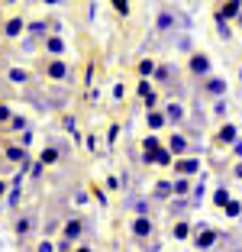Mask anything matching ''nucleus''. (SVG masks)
<instances>
[{
    "label": "nucleus",
    "mask_w": 242,
    "mask_h": 252,
    "mask_svg": "<svg viewBox=\"0 0 242 252\" xmlns=\"http://www.w3.org/2000/svg\"><path fill=\"white\" fill-rule=\"evenodd\" d=\"M171 236H175L178 243H187V239L194 236V226H191V223H187V220L181 217V220H175V230H171Z\"/></svg>",
    "instance_id": "4468645a"
},
{
    "label": "nucleus",
    "mask_w": 242,
    "mask_h": 252,
    "mask_svg": "<svg viewBox=\"0 0 242 252\" xmlns=\"http://www.w3.org/2000/svg\"><path fill=\"white\" fill-rule=\"evenodd\" d=\"M10 117H13V110H10L7 104H0V126H3V123H10Z\"/></svg>",
    "instance_id": "a19ab883"
},
{
    "label": "nucleus",
    "mask_w": 242,
    "mask_h": 252,
    "mask_svg": "<svg viewBox=\"0 0 242 252\" xmlns=\"http://www.w3.org/2000/svg\"><path fill=\"white\" fill-rule=\"evenodd\" d=\"M113 3V10H117L120 16H129V0H110Z\"/></svg>",
    "instance_id": "f704fd0d"
},
{
    "label": "nucleus",
    "mask_w": 242,
    "mask_h": 252,
    "mask_svg": "<svg viewBox=\"0 0 242 252\" xmlns=\"http://www.w3.org/2000/svg\"><path fill=\"white\" fill-rule=\"evenodd\" d=\"M223 210H226V217H229V220H236V217H242V200L229 197V204H226Z\"/></svg>",
    "instance_id": "c85d7f7f"
},
{
    "label": "nucleus",
    "mask_w": 242,
    "mask_h": 252,
    "mask_svg": "<svg viewBox=\"0 0 242 252\" xmlns=\"http://www.w3.org/2000/svg\"><path fill=\"white\" fill-rule=\"evenodd\" d=\"M220 16H226V20H236V16L242 13V0H223V7L216 10Z\"/></svg>",
    "instance_id": "6ab92c4d"
},
{
    "label": "nucleus",
    "mask_w": 242,
    "mask_h": 252,
    "mask_svg": "<svg viewBox=\"0 0 242 252\" xmlns=\"http://www.w3.org/2000/svg\"><path fill=\"white\" fill-rule=\"evenodd\" d=\"M32 226H36V217H32V214H23L20 220H16V236L26 239V236L32 233Z\"/></svg>",
    "instance_id": "f3484780"
},
{
    "label": "nucleus",
    "mask_w": 242,
    "mask_h": 252,
    "mask_svg": "<svg viewBox=\"0 0 242 252\" xmlns=\"http://www.w3.org/2000/svg\"><path fill=\"white\" fill-rule=\"evenodd\" d=\"M233 175H236V178H239V181H242V158H239V162H236V165H233Z\"/></svg>",
    "instance_id": "49530a36"
},
{
    "label": "nucleus",
    "mask_w": 242,
    "mask_h": 252,
    "mask_svg": "<svg viewBox=\"0 0 242 252\" xmlns=\"http://www.w3.org/2000/svg\"><path fill=\"white\" fill-rule=\"evenodd\" d=\"M239 81H242V68H239Z\"/></svg>",
    "instance_id": "864d4df0"
},
{
    "label": "nucleus",
    "mask_w": 242,
    "mask_h": 252,
    "mask_svg": "<svg viewBox=\"0 0 242 252\" xmlns=\"http://www.w3.org/2000/svg\"><path fill=\"white\" fill-rule=\"evenodd\" d=\"M45 30H49V23H45V20H36V23H26V32H30V36H49V32H45Z\"/></svg>",
    "instance_id": "5701e85b"
},
{
    "label": "nucleus",
    "mask_w": 242,
    "mask_h": 252,
    "mask_svg": "<svg viewBox=\"0 0 242 252\" xmlns=\"http://www.w3.org/2000/svg\"><path fill=\"white\" fill-rule=\"evenodd\" d=\"M94 197H97L100 207H107V191H103V188H94Z\"/></svg>",
    "instance_id": "79ce46f5"
},
{
    "label": "nucleus",
    "mask_w": 242,
    "mask_h": 252,
    "mask_svg": "<svg viewBox=\"0 0 242 252\" xmlns=\"http://www.w3.org/2000/svg\"><path fill=\"white\" fill-rule=\"evenodd\" d=\"M142 100H146V110H158V94H149V97H142Z\"/></svg>",
    "instance_id": "e433bc0d"
},
{
    "label": "nucleus",
    "mask_w": 242,
    "mask_h": 252,
    "mask_svg": "<svg viewBox=\"0 0 242 252\" xmlns=\"http://www.w3.org/2000/svg\"><path fill=\"white\" fill-rule=\"evenodd\" d=\"M194 246H197L200 252H210L213 246L220 243V233L213 230V226H207V223H197V226H194V239H191Z\"/></svg>",
    "instance_id": "f257e3e1"
},
{
    "label": "nucleus",
    "mask_w": 242,
    "mask_h": 252,
    "mask_svg": "<svg viewBox=\"0 0 242 252\" xmlns=\"http://www.w3.org/2000/svg\"><path fill=\"white\" fill-rule=\"evenodd\" d=\"M175 175H187V178H197L200 175V158L197 156H181V158H175Z\"/></svg>",
    "instance_id": "20e7f679"
},
{
    "label": "nucleus",
    "mask_w": 242,
    "mask_h": 252,
    "mask_svg": "<svg viewBox=\"0 0 242 252\" xmlns=\"http://www.w3.org/2000/svg\"><path fill=\"white\" fill-rule=\"evenodd\" d=\"M146 252H161V246H158V243H149V246H146Z\"/></svg>",
    "instance_id": "de8ad7c7"
},
{
    "label": "nucleus",
    "mask_w": 242,
    "mask_h": 252,
    "mask_svg": "<svg viewBox=\"0 0 242 252\" xmlns=\"http://www.w3.org/2000/svg\"><path fill=\"white\" fill-rule=\"evenodd\" d=\"M191 188H194V181L187 175H175V194L178 197H191Z\"/></svg>",
    "instance_id": "412c9836"
},
{
    "label": "nucleus",
    "mask_w": 242,
    "mask_h": 252,
    "mask_svg": "<svg viewBox=\"0 0 242 252\" xmlns=\"http://www.w3.org/2000/svg\"><path fill=\"white\" fill-rule=\"evenodd\" d=\"M229 113V100L226 97H213V117H226Z\"/></svg>",
    "instance_id": "cd10ccee"
},
{
    "label": "nucleus",
    "mask_w": 242,
    "mask_h": 252,
    "mask_svg": "<svg viewBox=\"0 0 242 252\" xmlns=\"http://www.w3.org/2000/svg\"><path fill=\"white\" fill-rule=\"evenodd\" d=\"M3 156H7V162L20 165L23 175L32 171V158H30V152H26V146H7V149H3Z\"/></svg>",
    "instance_id": "7ed1b4c3"
},
{
    "label": "nucleus",
    "mask_w": 242,
    "mask_h": 252,
    "mask_svg": "<svg viewBox=\"0 0 242 252\" xmlns=\"http://www.w3.org/2000/svg\"><path fill=\"white\" fill-rule=\"evenodd\" d=\"M155 68H158L155 59H142L139 62V74H142V78H155Z\"/></svg>",
    "instance_id": "c756f323"
},
{
    "label": "nucleus",
    "mask_w": 242,
    "mask_h": 252,
    "mask_svg": "<svg viewBox=\"0 0 242 252\" xmlns=\"http://www.w3.org/2000/svg\"><path fill=\"white\" fill-rule=\"evenodd\" d=\"M65 129L71 133V139H81V136H78V123H74V117H65Z\"/></svg>",
    "instance_id": "c9c22d12"
},
{
    "label": "nucleus",
    "mask_w": 242,
    "mask_h": 252,
    "mask_svg": "<svg viewBox=\"0 0 242 252\" xmlns=\"http://www.w3.org/2000/svg\"><path fill=\"white\" fill-rule=\"evenodd\" d=\"M23 32H26V20H23V16H10V20L3 23V36H10V39H20Z\"/></svg>",
    "instance_id": "9b49d317"
},
{
    "label": "nucleus",
    "mask_w": 242,
    "mask_h": 252,
    "mask_svg": "<svg viewBox=\"0 0 242 252\" xmlns=\"http://www.w3.org/2000/svg\"><path fill=\"white\" fill-rule=\"evenodd\" d=\"M59 158H61V152H59L55 146H45L42 152H39V162H42V165H55Z\"/></svg>",
    "instance_id": "4be33fe9"
},
{
    "label": "nucleus",
    "mask_w": 242,
    "mask_h": 252,
    "mask_svg": "<svg viewBox=\"0 0 242 252\" xmlns=\"http://www.w3.org/2000/svg\"><path fill=\"white\" fill-rule=\"evenodd\" d=\"M45 78H52V81H65L68 78V62L65 59H49L45 62Z\"/></svg>",
    "instance_id": "423d86ee"
},
{
    "label": "nucleus",
    "mask_w": 242,
    "mask_h": 252,
    "mask_svg": "<svg viewBox=\"0 0 242 252\" xmlns=\"http://www.w3.org/2000/svg\"><path fill=\"white\" fill-rule=\"evenodd\" d=\"M7 191H10V185H7V181H0V197H3Z\"/></svg>",
    "instance_id": "8fccbe9b"
},
{
    "label": "nucleus",
    "mask_w": 242,
    "mask_h": 252,
    "mask_svg": "<svg viewBox=\"0 0 242 252\" xmlns=\"http://www.w3.org/2000/svg\"><path fill=\"white\" fill-rule=\"evenodd\" d=\"M42 3H45V7H59L61 0H42Z\"/></svg>",
    "instance_id": "3c124183"
},
{
    "label": "nucleus",
    "mask_w": 242,
    "mask_h": 252,
    "mask_svg": "<svg viewBox=\"0 0 242 252\" xmlns=\"http://www.w3.org/2000/svg\"><path fill=\"white\" fill-rule=\"evenodd\" d=\"M117 136H120V126L113 123V126H110V133H107V139H110V142H117Z\"/></svg>",
    "instance_id": "c03bdc74"
},
{
    "label": "nucleus",
    "mask_w": 242,
    "mask_h": 252,
    "mask_svg": "<svg viewBox=\"0 0 242 252\" xmlns=\"http://www.w3.org/2000/svg\"><path fill=\"white\" fill-rule=\"evenodd\" d=\"M155 149H161V139L158 136H146L142 139V152H155Z\"/></svg>",
    "instance_id": "473e14b6"
},
{
    "label": "nucleus",
    "mask_w": 242,
    "mask_h": 252,
    "mask_svg": "<svg viewBox=\"0 0 242 252\" xmlns=\"http://www.w3.org/2000/svg\"><path fill=\"white\" fill-rule=\"evenodd\" d=\"M129 233H132V239H152V236H155V223H152V217L136 214V220L129 223Z\"/></svg>",
    "instance_id": "f03ea898"
},
{
    "label": "nucleus",
    "mask_w": 242,
    "mask_h": 252,
    "mask_svg": "<svg viewBox=\"0 0 242 252\" xmlns=\"http://www.w3.org/2000/svg\"><path fill=\"white\" fill-rule=\"evenodd\" d=\"M204 91L210 97H226V78H210V74H207L204 78Z\"/></svg>",
    "instance_id": "f8f14e48"
},
{
    "label": "nucleus",
    "mask_w": 242,
    "mask_h": 252,
    "mask_svg": "<svg viewBox=\"0 0 242 252\" xmlns=\"http://www.w3.org/2000/svg\"><path fill=\"white\" fill-rule=\"evenodd\" d=\"M74 252H94V249H91L88 243H81V246H78V249H74Z\"/></svg>",
    "instance_id": "09e8293b"
},
{
    "label": "nucleus",
    "mask_w": 242,
    "mask_h": 252,
    "mask_svg": "<svg viewBox=\"0 0 242 252\" xmlns=\"http://www.w3.org/2000/svg\"><path fill=\"white\" fill-rule=\"evenodd\" d=\"M168 149L175 152V158L187 156V152H191V136H184V133H175V136H168Z\"/></svg>",
    "instance_id": "6e6552de"
},
{
    "label": "nucleus",
    "mask_w": 242,
    "mask_h": 252,
    "mask_svg": "<svg viewBox=\"0 0 242 252\" xmlns=\"http://www.w3.org/2000/svg\"><path fill=\"white\" fill-rule=\"evenodd\" d=\"M45 52L52 55V59H61V55L68 52V45L61 36H45Z\"/></svg>",
    "instance_id": "ddd939ff"
},
{
    "label": "nucleus",
    "mask_w": 242,
    "mask_h": 252,
    "mask_svg": "<svg viewBox=\"0 0 242 252\" xmlns=\"http://www.w3.org/2000/svg\"><path fill=\"white\" fill-rule=\"evenodd\" d=\"M136 91H139V97H149V94H152V78H142V81L139 84H136Z\"/></svg>",
    "instance_id": "72a5a7b5"
},
{
    "label": "nucleus",
    "mask_w": 242,
    "mask_h": 252,
    "mask_svg": "<svg viewBox=\"0 0 242 252\" xmlns=\"http://www.w3.org/2000/svg\"><path fill=\"white\" fill-rule=\"evenodd\" d=\"M204 197H207V175H197V181L191 188V200L194 204H204Z\"/></svg>",
    "instance_id": "aec40b11"
},
{
    "label": "nucleus",
    "mask_w": 242,
    "mask_h": 252,
    "mask_svg": "<svg viewBox=\"0 0 242 252\" xmlns=\"http://www.w3.org/2000/svg\"><path fill=\"white\" fill-rule=\"evenodd\" d=\"M191 207H194V200H191V197H178V194L171 197V217H178V220H181V217L187 214Z\"/></svg>",
    "instance_id": "2eb2a0df"
},
{
    "label": "nucleus",
    "mask_w": 242,
    "mask_h": 252,
    "mask_svg": "<svg viewBox=\"0 0 242 252\" xmlns=\"http://www.w3.org/2000/svg\"><path fill=\"white\" fill-rule=\"evenodd\" d=\"M152 197H158V200H171V197H175V181H158V185L152 188Z\"/></svg>",
    "instance_id": "a211bd4d"
},
{
    "label": "nucleus",
    "mask_w": 242,
    "mask_h": 252,
    "mask_svg": "<svg viewBox=\"0 0 242 252\" xmlns=\"http://www.w3.org/2000/svg\"><path fill=\"white\" fill-rule=\"evenodd\" d=\"M16 139H20V146H26V149H30V146H32V129H23V133L16 136Z\"/></svg>",
    "instance_id": "4c0bfd02"
},
{
    "label": "nucleus",
    "mask_w": 242,
    "mask_h": 252,
    "mask_svg": "<svg viewBox=\"0 0 242 252\" xmlns=\"http://www.w3.org/2000/svg\"><path fill=\"white\" fill-rule=\"evenodd\" d=\"M161 113L168 117V126H184V123H187V110H184L181 100H171V104H165V107H161Z\"/></svg>",
    "instance_id": "39448f33"
},
{
    "label": "nucleus",
    "mask_w": 242,
    "mask_h": 252,
    "mask_svg": "<svg viewBox=\"0 0 242 252\" xmlns=\"http://www.w3.org/2000/svg\"><path fill=\"white\" fill-rule=\"evenodd\" d=\"M175 49L178 52H191V32H181V36L175 39Z\"/></svg>",
    "instance_id": "2f4dec72"
},
{
    "label": "nucleus",
    "mask_w": 242,
    "mask_h": 252,
    "mask_svg": "<svg viewBox=\"0 0 242 252\" xmlns=\"http://www.w3.org/2000/svg\"><path fill=\"white\" fill-rule=\"evenodd\" d=\"M36 252H59V249H55V243H52V239H42V243L36 246Z\"/></svg>",
    "instance_id": "ea45409f"
},
{
    "label": "nucleus",
    "mask_w": 242,
    "mask_h": 252,
    "mask_svg": "<svg viewBox=\"0 0 242 252\" xmlns=\"http://www.w3.org/2000/svg\"><path fill=\"white\" fill-rule=\"evenodd\" d=\"M236 26H239V30H242V13H239V16H236Z\"/></svg>",
    "instance_id": "603ef678"
},
{
    "label": "nucleus",
    "mask_w": 242,
    "mask_h": 252,
    "mask_svg": "<svg viewBox=\"0 0 242 252\" xmlns=\"http://www.w3.org/2000/svg\"><path fill=\"white\" fill-rule=\"evenodd\" d=\"M229 197H233V194H229V188H216V191H213V204H216L220 210L229 204Z\"/></svg>",
    "instance_id": "bb28decb"
},
{
    "label": "nucleus",
    "mask_w": 242,
    "mask_h": 252,
    "mask_svg": "<svg viewBox=\"0 0 242 252\" xmlns=\"http://www.w3.org/2000/svg\"><path fill=\"white\" fill-rule=\"evenodd\" d=\"M7 78H10V84H30V71H23V68H10Z\"/></svg>",
    "instance_id": "b1692460"
},
{
    "label": "nucleus",
    "mask_w": 242,
    "mask_h": 252,
    "mask_svg": "<svg viewBox=\"0 0 242 252\" xmlns=\"http://www.w3.org/2000/svg\"><path fill=\"white\" fill-rule=\"evenodd\" d=\"M233 156H236V158H242V139H236V142H233Z\"/></svg>",
    "instance_id": "a18cd8bd"
},
{
    "label": "nucleus",
    "mask_w": 242,
    "mask_h": 252,
    "mask_svg": "<svg viewBox=\"0 0 242 252\" xmlns=\"http://www.w3.org/2000/svg\"><path fill=\"white\" fill-rule=\"evenodd\" d=\"M216 36H220V39H233V30H229V20H226V16H220V13H216Z\"/></svg>",
    "instance_id": "a878e982"
},
{
    "label": "nucleus",
    "mask_w": 242,
    "mask_h": 252,
    "mask_svg": "<svg viewBox=\"0 0 242 252\" xmlns=\"http://www.w3.org/2000/svg\"><path fill=\"white\" fill-rule=\"evenodd\" d=\"M81 236H84V220H81V217H71V220L65 223V230H61V239H68V243H78Z\"/></svg>",
    "instance_id": "1a4fd4ad"
},
{
    "label": "nucleus",
    "mask_w": 242,
    "mask_h": 252,
    "mask_svg": "<svg viewBox=\"0 0 242 252\" xmlns=\"http://www.w3.org/2000/svg\"><path fill=\"white\" fill-rule=\"evenodd\" d=\"M7 126H10V129H13V133H23V129H30V120L23 117V113H13Z\"/></svg>",
    "instance_id": "393cba45"
},
{
    "label": "nucleus",
    "mask_w": 242,
    "mask_h": 252,
    "mask_svg": "<svg viewBox=\"0 0 242 252\" xmlns=\"http://www.w3.org/2000/svg\"><path fill=\"white\" fill-rule=\"evenodd\" d=\"M103 185L110 188V191H123V181H120V178H117V175H110V178L103 181Z\"/></svg>",
    "instance_id": "58836bf2"
},
{
    "label": "nucleus",
    "mask_w": 242,
    "mask_h": 252,
    "mask_svg": "<svg viewBox=\"0 0 242 252\" xmlns=\"http://www.w3.org/2000/svg\"><path fill=\"white\" fill-rule=\"evenodd\" d=\"M146 126L149 129H165V126H168V117L161 110H146Z\"/></svg>",
    "instance_id": "dca6fc26"
},
{
    "label": "nucleus",
    "mask_w": 242,
    "mask_h": 252,
    "mask_svg": "<svg viewBox=\"0 0 242 252\" xmlns=\"http://www.w3.org/2000/svg\"><path fill=\"white\" fill-rule=\"evenodd\" d=\"M187 68H191V74H197V78H207V74H210V55L194 52L191 62H187Z\"/></svg>",
    "instance_id": "0eeeda50"
},
{
    "label": "nucleus",
    "mask_w": 242,
    "mask_h": 252,
    "mask_svg": "<svg viewBox=\"0 0 242 252\" xmlns=\"http://www.w3.org/2000/svg\"><path fill=\"white\" fill-rule=\"evenodd\" d=\"M236 139H239V126L236 123H223L216 129V146H233Z\"/></svg>",
    "instance_id": "9d476101"
},
{
    "label": "nucleus",
    "mask_w": 242,
    "mask_h": 252,
    "mask_svg": "<svg viewBox=\"0 0 242 252\" xmlns=\"http://www.w3.org/2000/svg\"><path fill=\"white\" fill-rule=\"evenodd\" d=\"M7 3H16V0H7Z\"/></svg>",
    "instance_id": "5fc2aeb1"
},
{
    "label": "nucleus",
    "mask_w": 242,
    "mask_h": 252,
    "mask_svg": "<svg viewBox=\"0 0 242 252\" xmlns=\"http://www.w3.org/2000/svg\"><path fill=\"white\" fill-rule=\"evenodd\" d=\"M113 97H117V100H123V97H126V88H123V84H113Z\"/></svg>",
    "instance_id": "37998d69"
},
{
    "label": "nucleus",
    "mask_w": 242,
    "mask_h": 252,
    "mask_svg": "<svg viewBox=\"0 0 242 252\" xmlns=\"http://www.w3.org/2000/svg\"><path fill=\"white\" fill-rule=\"evenodd\" d=\"M155 81L158 84H171V65H158L155 68Z\"/></svg>",
    "instance_id": "7c9ffc66"
}]
</instances>
